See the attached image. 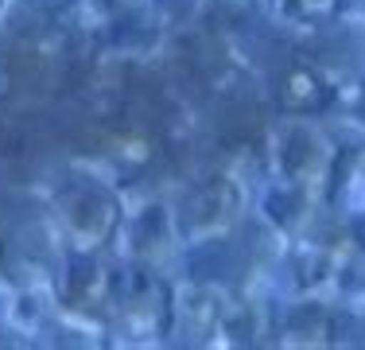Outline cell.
Wrapping results in <instances>:
<instances>
[{"instance_id":"1","label":"cell","mask_w":365,"mask_h":350,"mask_svg":"<svg viewBox=\"0 0 365 350\" xmlns=\"http://www.w3.org/2000/svg\"><path fill=\"white\" fill-rule=\"evenodd\" d=\"M51 206H55V222L63 230V238L78 253H101L120 234V222H125L117 191L101 179H90V175L63 179Z\"/></svg>"},{"instance_id":"18","label":"cell","mask_w":365,"mask_h":350,"mask_svg":"<svg viewBox=\"0 0 365 350\" xmlns=\"http://www.w3.org/2000/svg\"><path fill=\"white\" fill-rule=\"evenodd\" d=\"M93 8H98L101 16H109V20H125V16H136L148 8V0H90Z\"/></svg>"},{"instance_id":"7","label":"cell","mask_w":365,"mask_h":350,"mask_svg":"<svg viewBox=\"0 0 365 350\" xmlns=\"http://www.w3.org/2000/svg\"><path fill=\"white\" fill-rule=\"evenodd\" d=\"M120 273L101 265V253H71L63 269V304L74 311H106L117 304Z\"/></svg>"},{"instance_id":"11","label":"cell","mask_w":365,"mask_h":350,"mask_svg":"<svg viewBox=\"0 0 365 350\" xmlns=\"http://www.w3.org/2000/svg\"><path fill=\"white\" fill-rule=\"evenodd\" d=\"M264 214L280 234H303L311 226V218H315V195L295 187L288 179H280L264 195Z\"/></svg>"},{"instance_id":"17","label":"cell","mask_w":365,"mask_h":350,"mask_svg":"<svg viewBox=\"0 0 365 350\" xmlns=\"http://www.w3.org/2000/svg\"><path fill=\"white\" fill-rule=\"evenodd\" d=\"M330 346H365V315H358V311H334Z\"/></svg>"},{"instance_id":"16","label":"cell","mask_w":365,"mask_h":350,"mask_svg":"<svg viewBox=\"0 0 365 350\" xmlns=\"http://www.w3.org/2000/svg\"><path fill=\"white\" fill-rule=\"evenodd\" d=\"M292 269H295V280H299L303 288H315L319 280H327L330 273V253L323 249V245H299L292 257Z\"/></svg>"},{"instance_id":"8","label":"cell","mask_w":365,"mask_h":350,"mask_svg":"<svg viewBox=\"0 0 365 350\" xmlns=\"http://www.w3.org/2000/svg\"><path fill=\"white\" fill-rule=\"evenodd\" d=\"M330 98H334V90H330V82L315 63H288L280 70V78H276V101H280L284 113L315 117V113H323L330 105Z\"/></svg>"},{"instance_id":"15","label":"cell","mask_w":365,"mask_h":350,"mask_svg":"<svg viewBox=\"0 0 365 350\" xmlns=\"http://www.w3.org/2000/svg\"><path fill=\"white\" fill-rule=\"evenodd\" d=\"M284 16L307 28H323L342 16V0H284Z\"/></svg>"},{"instance_id":"20","label":"cell","mask_w":365,"mask_h":350,"mask_svg":"<svg viewBox=\"0 0 365 350\" xmlns=\"http://www.w3.org/2000/svg\"><path fill=\"white\" fill-rule=\"evenodd\" d=\"M4 4H8V0H0V12H4Z\"/></svg>"},{"instance_id":"13","label":"cell","mask_w":365,"mask_h":350,"mask_svg":"<svg viewBox=\"0 0 365 350\" xmlns=\"http://www.w3.org/2000/svg\"><path fill=\"white\" fill-rule=\"evenodd\" d=\"M51 24H55V4H51V0H16V4L8 8V31H12L16 39L36 43L39 35L51 31Z\"/></svg>"},{"instance_id":"5","label":"cell","mask_w":365,"mask_h":350,"mask_svg":"<svg viewBox=\"0 0 365 350\" xmlns=\"http://www.w3.org/2000/svg\"><path fill=\"white\" fill-rule=\"evenodd\" d=\"M225 308H230V300L222 296V284L190 280L171 300V335L187 339V343H210L222 331Z\"/></svg>"},{"instance_id":"4","label":"cell","mask_w":365,"mask_h":350,"mask_svg":"<svg viewBox=\"0 0 365 350\" xmlns=\"http://www.w3.org/2000/svg\"><path fill=\"white\" fill-rule=\"evenodd\" d=\"M237 214H241V187L230 175H206L182 195L175 210V226L179 238H190V245H195L222 238L237 222Z\"/></svg>"},{"instance_id":"2","label":"cell","mask_w":365,"mask_h":350,"mask_svg":"<svg viewBox=\"0 0 365 350\" xmlns=\"http://www.w3.org/2000/svg\"><path fill=\"white\" fill-rule=\"evenodd\" d=\"M272 156H276V171H280V179L311 191L315 199L323 195V191H330L338 144L327 136V129H319L315 121L307 117V113H288V121L276 125Z\"/></svg>"},{"instance_id":"12","label":"cell","mask_w":365,"mask_h":350,"mask_svg":"<svg viewBox=\"0 0 365 350\" xmlns=\"http://www.w3.org/2000/svg\"><path fill=\"white\" fill-rule=\"evenodd\" d=\"M330 195L350 214H365V140L338 148L334 175H330Z\"/></svg>"},{"instance_id":"6","label":"cell","mask_w":365,"mask_h":350,"mask_svg":"<svg viewBox=\"0 0 365 350\" xmlns=\"http://www.w3.org/2000/svg\"><path fill=\"white\" fill-rule=\"evenodd\" d=\"M51 269V234L39 222L31 226H12L0 234V276L12 288L28 292L36 280Z\"/></svg>"},{"instance_id":"19","label":"cell","mask_w":365,"mask_h":350,"mask_svg":"<svg viewBox=\"0 0 365 350\" xmlns=\"http://www.w3.org/2000/svg\"><path fill=\"white\" fill-rule=\"evenodd\" d=\"M358 245H361V253H365V214H358Z\"/></svg>"},{"instance_id":"10","label":"cell","mask_w":365,"mask_h":350,"mask_svg":"<svg viewBox=\"0 0 365 350\" xmlns=\"http://www.w3.org/2000/svg\"><path fill=\"white\" fill-rule=\"evenodd\" d=\"M330 331H334V308L323 300H299L284 315L276 343L284 346H330Z\"/></svg>"},{"instance_id":"3","label":"cell","mask_w":365,"mask_h":350,"mask_svg":"<svg viewBox=\"0 0 365 350\" xmlns=\"http://www.w3.org/2000/svg\"><path fill=\"white\" fill-rule=\"evenodd\" d=\"M171 300L175 288L163 280V273L148 261H133L128 273H120L117 284V315L120 327L140 343H155V339L171 335Z\"/></svg>"},{"instance_id":"14","label":"cell","mask_w":365,"mask_h":350,"mask_svg":"<svg viewBox=\"0 0 365 350\" xmlns=\"http://www.w3.org/2000/svg\"><path fill=\"white\" fill-rule=\"evenodd\" d=\"M260 8H264V0H210L206 4V20H210V28L237 31L260 20Z\"/></svg>"},{"instance_id":"9","label":"cell","mask_w":365,"mask_h":350,"mask_svg":"<svg viewBox=\"0 0 365 350\" xmlns=\"http://www.w3.org/2000/svg\"><path fill=\"white\" fill-rule=\"evenodd\" d=\"M315 59L327 70H342V74H358L365 66V24H342L330 20L319 28Z\"/></svg>"}]
</instances>
